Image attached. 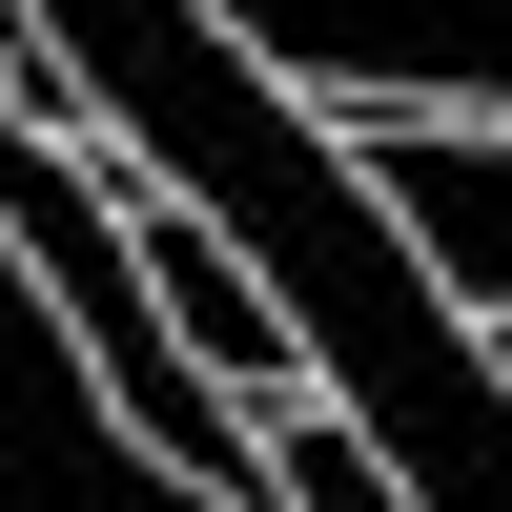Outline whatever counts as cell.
Segmentation results:
<instances>
[{
    "label": "cell",
    "mask_w": 512,
    "mask_h": 512,
    "mask_svg": "<svg viewBox=\"0 0 512 512\" xmlns=\"http://www.w3.org/2000/svg\"><path fill=\"white\" fill-rule=\"evenodd\" d=\"M492 369H512V308H492Z\"/></svg>",
    "instance_id": "4"
},
{
    "label": "cell",
    "mask_w": 512,
    "mask_h": 512,
    "mask_svg": "<svg viewBox=\"0 0 512 512\" xmlns=\"http://www.w3.org/2000/svg\"><path fill=\"white\" fill-rule=\"evenodd\" d=\"M246 431H267V472H287V512H410V492H390V451H369L349 410H308V390H287V410H246Z\"/></svg>",
    "instance_id": "3"
},
{
    "label": "cell",
    "mask_w": 512,
    "mask_h": 512,
    "mask_svg": "<svg viewBox=\"0 0 512 512\" xmlns=\"http://www.w3.org/2000/svg\"><path fill=\"white\" fill-rule=\"evenodd\" d=\"M349 164H369V205L410 226V267L492 328L512 308V123H369Z\"/></svg>",
    "instance_id": "2"
},
{
    "label": "cell",
    "mask_w": 512,
    "mask_h": 512,
    "mask_svg": "<svg viewBox=\"0 0 512 512\" xmlns=\"http://www.w3.org/2000/svg\"><path fill=\"white\" fill-rule=\"evenodd\" d=\"M82 164H103V144H82ZM103 205H123V267H144V308H164V349H185V369H205L226 410H287V390H308V349H287V308H267V287L226 267V226H205V205H164V185H123V164H103Z\"/></svg>",
    "instance_id": "1"
}]
</instances>
